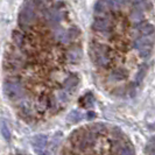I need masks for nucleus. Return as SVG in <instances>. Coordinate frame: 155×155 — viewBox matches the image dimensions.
I'll return each mask as SVG.
<instances>
[{
	"mask_svg": "<svg viewBox=\"0 0 155 155\" xmlns=\"http://www.w3.org/2000/svg\"><path fill=\"white\" fill-rule=\"evenodd\" d=\"M4 92L6 94V97L9 98L11 101H16L23 96V87L19 82L7 81L4 85Z\"/></svg>",
	"mask_w": 155,
	"mask_h": 155,
	"instance_id": "1",
	"label": "nucleus"
},
{
	"mask_svg": "<svg viewBox=\"0 0 155 155\" xmlns=\"http://www.w3.org/2000/svg\"><path fill=\"white\" fill-rule=\"evenodd\" d=\"M91 53L93 54V60L99 67H106L110 63V57L107 50L101 45H93L91 47Z\"/></svg>",
	"mask_w": 155,
	"mask_h": 155,
	"instance_id": "2",
	"label": "nucleus"
},
{
	"mask_svg": "<svg viewBox=\"0 0 155 155\" xmlns=\"http://www.w3.org/2000/svg\"><path fill=\"white\" fill-rule=\"evenodd\" d=\"M35 20V11L31 5H26L19 14V22L22 27H27Z\"/></svg>",
	"mask_w": 155,
	"mask_h": 155,
	"instance_id": "3",
	"label": "nucleus"
},
{
	"mask_svg": "<svg viewBox=\"0 0 155 155\" xmlns=\"http://www.w3.org/2000/svg\"><path fill=\"white\" fill-rule=\"evenodd\" d=\"M92 28L97 31H105L111 28V22L107 19H96L92 23Z\"/></svg>",
	"mask_w": 155,
	"mask_h": 155,
	"instance_id": "4",
	"label": "nucleus"
},
{
	"mask_svg": "<svg viewBox=\"0 0 155 155\" xmlns=\"http://www.w3.org/2000/svg\"><path fill=\"white\" fill-rule=\"evenodd\" d=\"M153 43H154V40L152 38V35H149V36H141L139 39H137L134 41V48L139 51L141 48H143V47H147V46H153Z\"/></svg>",
	"mask_w": 155,
	"mask_h": 155,
	"instance_id": "5",
	"label": "nucleus"
},
{
	"mask_svg": "<svg viewBox=\"0 0 155 155\" xmlns=\"http://www.w3.org/2000/svg\"><path fill=\"white\" fill-rule=\"evenodd\" d=\"M78 82H79V79H78L77 76H76V75H71V76H69V77L64 81L63 86H64L65 90L71 91V90H74V89L77 86Z\"/></svg>",
	"mask_w": 155,
	"mask_h": 155,
	"instance_id": "6",
	"label": "nucleus"
},
{
	"mask_svg": "<svg viewBox=\"0 0 155 155\" xmlns=\"http://www.w3.org/2000/svg\"><path fill=\"white\" fill-rule=\"evenodd\" d=\"M143 19V13H142V9L139 7H135L132 9L131 14H130V20L133 23H140Z\"/></svg>",
	"mask_w": 155,
	"mask_h": 155,
	"instance_id": "7",
	"label": "nucleus"
},
{
	"mask_svg": "<svg viewBox=\"0 0 155 155\" xmlns=\"http://www.w3.org/2000/svg\"><path fill=\"white\" fill-rule=\"evenodd\" d=\"M61 19H62V15H61V13L57 9H53V11H50L48 13V21H49V23L51 26L58 25L60 21H61Z\"/></svg>",
	"mask_w": 155,
	"mask_h": 155,
	"instance_id": "8",
	"label": "nucleus"
},
{
	"mask_svg": "<svg viewBox=\"0 0 155 155\" xmlns=\"http://www.w3.org/2000/svg\"><path fill=\"white\" fill-rule=\"evenodd\" d=\"M55 39L57 40L58 42L61 43H68L70 40V34L68 31H64V29H57L55 31Z\"/></svg>",
	"mask_w": 155,
	"mask_h": 155,
	"instance_id": "9",
	"label": "nucleus"
},
{
	"mask_svg": "<svg viewBox=\"0 0 155 155\" xmlns=\"http://www.w3.org/2000/svg\"><path fill=\"white\" fill-rule=\"evenodd\" d=\"M81 56H82V53L79 49H70L67 54V58L70 63H76L81 60Z\"/></svg>",
	"mask_w": 155,
	"mask_h": 155,
	"instance_id": "10",
	"label": "nucleus"
},
{
	"mask_svg": "<svg viewBox=\"0 0 155 155\" xmlns=\"http://www.w3.org/2000/svg\"><path fill=\"white\" fill-rule=\"evenodd\" d=\"M147 71H148V65L147 64H142V65L139 68V70H138V72H137L135 82H137V83H141V82H142V79L146 77Z\"/></svg>",
	"mask_w": 155,
	"mask_h": 155,
	"instance_id": "11",
	"label": "nucleus"
},
{
	"mask_svg": "<svg viewBox=\"0 0 155 155\" xmlns=\"http://www.w3.org/2000/svg\"><path fill=\"white\" fill-rule=\"evenodd\" d=\"M140 31H141V34L143 36H149V35H152L154 33V26L150 25V23H145V25H142L140 27Z\"/></svg>",
	"mask_w": 155,
	"mask_h": 155,
	"instance_id": "12",
	"label": "nucleus"
},
{
	"mask_svg": "<svg viewBox=\"0 0 155 155\" xmlns=\"http://www.w3.org/2000/svg\"><path fill=\"white\" fill-rule=\"evenodd\" d=\"M67 119H68V121L71 123V124H76V123H78L82 119V114L78 111H72V112L69 113V116H68Z\"/></svg>",
	"mask_w": 155,
	"mask_h": 155,
	"instance_id": "13",
	"label": "nucleus"
},
{
	"mask_svg": "<svg viewBox=\"0 0 155 155\" xmlns=\"http://www.w3.org/2000/svg\"><path fill=\"white\" fill-rule=\"evenodd\" d=\"M126 0H106L110 9H118V8L123 7Z\"/></svg>",
	"mask_w": 155,
	"mask_h": 155,
	"instance_id": "14",
	"label": "nucleus"
},
{
	"mask_svg": "<svg viewBox=\"0 0 155 155\" xmlns=\"http://www.w3.org/2000/svg\"><path fill=\"white\" fill-rule=\"evenodd\" d=\"M111 78L114 79V81H121V79H125L126 78V71L123 69H118L114 70L111 75Z\"/></svg>",
	"mask_w": 155,
	"mask_h": 155,
	"instance_id": "15",
	"label": "nucleus"
},
{
	"mask_svg": "<svg viewBox=\"0 0 155 155\" xmlns=\"http://www.w3.org/2000/svg\"><path fill=\"white\" fill-rule=\"evenodd\" d=\"M152 51H153V46L143 47V48H141L139 50V55L142 58H148L152 55Z\"/></svg>",
	"mask_w": 155,
	"mask_h": 155,
	"instance_id": "16",
	"label": "nucleus"
},
{
	"mask_svg": "<svg viewBox=\"0 0 155 155\" xmlns=\"http://www.w3.org/2000/svg\"><path fill=\"white\" fill-rule=\"evenodd\" d=\"M46 142H47V138L42 137V135H39V137L34 138V146H35V148L43 147L46 145Z\"/></svg>",
	"mask_w": 155,
	"mask_h": 155,
	"instance_id": "17",
	"label": "nucleus"
},
{
	"mask_svg": "<svg viewBox=\"0 0 155 155\" xmlns=\"http://www.w3.org/2000/svg\"><path fill=\"white\" fill-rule=\"evenodd\" d=\"M13 40H14L15 45H18V46H21V45H22V42H23V36L20 34V33L14 31V33H13Z\"/></svg>",
	"mask_w": 155,
	"mask_h": 155,
	"instance_id": "18",
	"label": "nucleus"
},
{
	"mask_svg": "<svg viewBox=\"0 0 155 155\" xmlns=\"http://www.w3.org/2000/svg\"><path fill=\"white\" fill-rule=\"evenodd\" d=\"M1 134L4 135L5 139H9L11 133H9V130H8V127L6 126V124H5V121L1 123Z\"/></svg>",
	"mask_w": 155,
	"mask_h": 155,
	"instance_id": "19",
	"label": "nucleus"
},
{
	"mask_svg": "<svg viewBox=\"0 0 155 155\" xmlns=\"http://www.w3.org/2000/svg\"><path fill=\"white\" fill-rule=\"evenodd\" d=\"M120 155H134V153L131 148L126 146V147H123L120 149Z\"/></svg>",
	"mask_w": 155,
	"mask_h": 155,
	"instance_id": "20",
	"label": "nucleus"
},
{
	"mask_svg": "<svg viewBox=\"0 0 155 155\" xmlns=\"http://www.w3.org/2000/svg\"><path fill=\"white\" fill-rule=\"evenodd\" d=\"M93 116H94V113H91V112L89 113V118H90V119H91V118H93Z\"/></svg>",
	"mask_w": 155,
	"mask_h": 155,
	"instance_id": "21",
	"label": "nucleus"
}]
</instances>
